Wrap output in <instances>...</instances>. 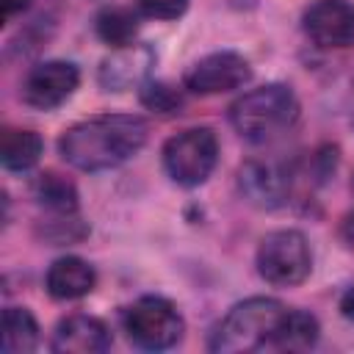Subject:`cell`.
<instances>
[{
  "label": "cell",
  "mask_w": 354,
  "mask_h": 354,
  "mask_svg": "<svg viewBox=\"0 0 354 354\" xmlns=\"http://www.w3.org/2000/svg\"><path fill=\"white\" fill-rule=\"evenodd\" d=\"M147 122L136 113H100L64 130L61 158L80 171L116 169L147 144Z\"/></svg>",
  "instance_id": "2"
},
{
  "label": "cell",
  "mask_w": 354,
  "mask_h": 354,
  "mask_svg": "<svg viewBox=\"0 0 354 354\" xmlns=\"http://www.w3.org/2000/svg\"><path fill=\"white\" fill-rule=\"evenodd\" d=\"M141 102L158 113H171L183 105V97L177 88L166 86V83H149L144 91H141Z\"/></svg>",
  "instance_id": "18"
},
{
  "label": "cell",
  "mask_w": 354,
  "mask_h": 354,
  "mask_svg": "<svg viewBox=\"0 0 354 354\" xmlns=\"http://www.w3.org/2000/svg\"><path fill=\"white\" fill-rule=\"evenodd\" d=\"M122 324H124L127 337L138 348H147V351L171 348L185 332L183 315L163 296H141L124 310Z\"/></svg>",
  "instance_id": "5"
},
{
  "label": "cell",
  "mask_w": 354,
  "mask_h": 354,
  "mask_svg": "<svg viewBox=\"0 0 354 354\" xmlns=\"http://www.w3.org/2000/svg\"><path fill=\"white\" fill-rule=\"evenodd\" d=\"M340 313H343V318L354 321V285L346 288V293L340 296Z\"/></svg>",
  "instance_id": "22"
},
{
  "label": "cell",
  "mask_w": 354,
  "mask_h": 354,
  "mask_svg": "<svg viewBox=\"0 0 354 354\" xmlns=\"http://www.w3.org/2000/svg\"><path fill=\"white\" fill-rule=\"evenodd\" d=\"M318 332L315 315L268 296H252L221 318L210 335V351H304L315 346Z\"/></svg>",
  "instance_id": "1"
},
{
  "label": "cell",
  "mask_w": 354,
  "mask_h": 354,
  "mask_svg": "<svg viewBox=\"0 0 354 354\" xmlns=\"http://www.w3.org/2000/svg\"><path fill=\"white\" fill-rule=\"evenodd\" d=\"M313 254L299 230H274L257 246V271L266 282L290 288L307 279Z\"/></svg>",
  "instance_id": "6"
},
{
  "label": "cell",
  "mask_w": 354,
  "mask_h": 354,
  "mask_svg": "<svg viewBox=\"0 0 354 354\" xmlns=\"http://www.w3.org/2000/svg\"><path fill=\"white\" fill-rule=\"evenodd\" d=\"M141 11L155 19H174L188 8V0H138Z\"/></svg>",
  "instance_id": "19"
},
{
  "label": "cell",
  "mask_w": 354,
  "mask_h": 354,
  "mask_svg": "<svg viewBox=\"0 0 354 354\" xmlns=\"http://www.w3.org/2000/svg\"><path fill=\"white\" fill-rule=\"evenodd\" d=\"M41 138L33 130H19V127H8L3 133L0 141V160L8 171H25L30 169L39 155H41Z\"/></svg>",
  "instance_id": "15"
},
{
  "label": "cell",
  "mask_w": 354,
  "mask_h": 354,
  "mask_svg": "<svg viewBox=\"0 0 354 354\" xmlns=\"http://www.w3.org/2000/svg\"><path fill=\"white\" fill-rule=\"evenodd\" d=\"M152 64V53L147 47H138V44H130V47H119L100 69V80L102 86L111 91H122L133 83H138L147 69Z\"/></svg>",
  "instance_id": "13"
},
{
  "label": "cell",
  "mask_w": 354,
  "mask_h": 354,
  "mask_svg": "<svg viewBox=\"0 0 354 354\" xmlns=\"http://www.w3.org/2000/svg\"><path fill=\"white\" fill-rule=\"evenodd\" d=\"M351 188H354V180H351Z\"/></svg>",
  "instance_id": "23"
},
{
  "label": "cell",
  "mask_w": 354,
  "mask_h": 354,
  "mask_svg": "<svg viewBox=\"0 0 354 354\" xmlns=\"http://www.w3.org/2000/svg\"><path fill=\"white\" fill-rule=\"evenodd\" d=\"M138 33V17L124 6H111L97 14V36L111 47H130Z\"/></svg>",
  "instance_id": "17"
},
{
  "label": "cell",
  "mask_w": 354,
  "mask_h": 354,
  "mask_svg": "<svg viewBox=\"0 0 354 354\" xmlns=\"http://www.w3.org/2000/svg\"><path fill=\"white\" fill-rule=\"evenodd\" d=\"M218 160V141L210 127H188L163 144L166 174L185 188L202 185Z\"/></svg>",
  "instance_id": "4"
},
{
  "label": "cell",
  "mask_w": 354,
  "mask_h": 354,
  "mask_svg": "<svg viewBox=\"0 0 354 354\" xmlns=\"http://www.w3.org/2000/svg\"><path fill=\"white\" fill-rule=\"evenodd\" d=\"M80 83V72L69 61H44L33 66L22 83V100L30 108L50 111L72 97Z\"/></svg>",
  "instance_id": "8"
},
{
  "label": "cell",
  "mask_w": 354,
  "mask_h": 354,
  "mask_svg": "<svg viewBox=\"0 0 354 354\" xmlns=\"http://www.w3.org/2000/svg\"><path fill=\"white\" fill-rule=\"evenodd\" d=\"M299 119V100L290 86L268 83L246 91L230 105L232 127L252 144H266L293 127Z\"/></svg>",
  "instance_id": "3"
},
{
  "label": "cell",
  "mask_w": 354,
  "mask_h": 354,
  "mask_svg": "<svg viewBox=\"0 0 354 354\" xmlns=\"http://www.w3.org/2000/svg\"><path fill=\"white\" fill-rule=\"evenodd\" d=\"M304 33L329 50L354 44V6L348 0H315L304 11Z\"/></svg>",
  "instance_id": "9"
},
{
  "label": "cell",
  "mask_w": 354,
  "mask_h": 354,
  "mask_svg": "<svg viewBox=\"0 0 354 354\" xmlns=\"http://www.w3.org/2000/svg\"><path fill=\"white\" fill-rule=\"evenodd\" d=\"M249 77H252L249 61L241 53L221 50V53H210L199 58L196 64H191L183 83L194 94H224V91H232L249 83Z\"/></svg>",
  "instance_id": "7"
},
{
  "label": "cell",
  "mask_w": 354,
  "mask_h": 354,
  "mask_svg": "<svg viewBox=\"0 0 354 354\" xmlns=\"http://www.w3.org/2000/svg\"><path fill=\"white\" fill-rule=\"evenodd\" d=\"M30 6V0H3V19H11L17 14H22Z\"/></svg>",
  "instance_id": "20"
},
{
  "label": "cell",
  "mask_w": 354,
  "mask_h": 354,
  "mask_svg": "<svg viewBox=\"0 0 354 354\" xmlns=\"http://www.w3.org/2000/svg\"><path fill=\"white\" fill-rule=\"evenodd\" d=\"M111 348V329L94 315H66L53 332V351L61 354H102Z\"/></svg>",
  "instance_id": "10"
},
{
  "label": "cell",
  "mask_w": 354,
  "mask_h": 354,
  "mask_svg": "<svg viewBox=\"0 0 354 354\" xmlns=\"http://www.w3.org/2000/svg\"><path fill=\"white\" fill-rule=\"evenodd\" d=\"M340 238H343L348 246H354V210H348V213L343 216V221H340Z\"/></svg>",
  "instance_id": "21"
},
{
  "label": "cell",
  "mask_w": 354,
  "mask_h": 354,
  "mask_svg": "<svg viewBox=\"0 0 354 354\" xmlns=\"http://www.w3.org/2000/svg\"><path fill=\"white\" fill-rule=\"evenodd\" d=\"M33 196L39 199V205L53 210L55 216H69V213L77 210V188H75V183L61 177V174H55V171H44V174L36 177Z\"/></svg>",
  "instance_id": "16"
},
{
  "label": "cell",
  "mask_w": 354,
  "mask_h": 354,
  "mask_svg": "<svg viewBox=\"0 0 354 354\" xmlns=\"http://www.w3.org/2000/svg\"><path fill=\"white\" fill-rule=\"evenodd\" d=\"M3 351L6 354H28L39 346V324L25 307L3 310Z\"/></svg>",
  "instance_id": "14"
},
{
  "label": "cell",
  "mask_w": 354,
  "mask_h": 354,
  "mask_svg": "<svg viewBox=\"0 0 354 354\" xmlns=\"http://www.w3.org/2000/svg\"><path fill=\"white\" fill-rule=\"evenodd\" d=\"M238 185L241 194L257 207H277L288 194V177L277 166L260 160H249L238 169Z\"/></svg>",
  "instance_id": "11"
},
{
  "label": "cell",
  "mask_w": 354,
  "mask_h": 354,
  "mask_svg": "<svg viewBox=\"0 0 354 354\" xmlns=\"http://www.w3.org/2000/svg\"><path fill=\"white\" fill-rule=\"evenodd\" d=\"M44 285H47V293L53 299L69 301V299H80V296L91 293L94 285H97V274H94V268L83 257L66 254V257H58L47 268Z\"/></svg>",
  "instance_id": "12"
}]
</instances>
